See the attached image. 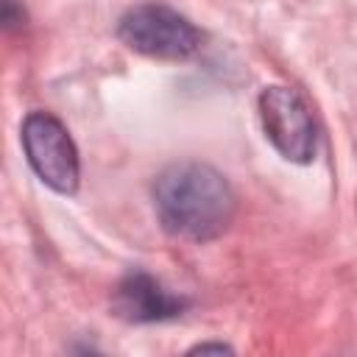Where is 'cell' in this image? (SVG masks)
I'll list each match as a JSON object with an SVG mask.
<instances>
[{
  "mask_svg": "<svg viewBox=\"0 0 357 357\" xmlns=\"http://www.w3.org/2000/svg\"><path fill=\"white\" fill-rule=\"evenodd\" d=\"M153 206L170 237L209 243L231 226L237 198L226 176L212 165L176 162L156 176Z\"/></svg>",
  "mask_w": 357,
  "mask_h": 357,
  "instance_id": "1",
  "label": "cell"
},
{
  "mask_svg": "<svg viewBox=\"0 0 357 357\" xmlns=\"http://www.w3.org/2000/svg\"><path fill=\"white\" fill-rule=\"evenodd\" d=\"M117 36L139 56L159 61H184L198 53L201 31L176 8L162 3H139L117 22Z\"/></svg>",
  "mask_w": 357,
  "mask_h": 357,
  "instance_id": "2",
  "label": "cell"
},
{
  "mask_svg": "<svg viewBox=\"0 0 357 357\" xmlns=\"http://www.w3.org/2000/svg\"><path fill=\"white\" fill-rule=\"evenodd\" d=\"M22 151L31 170L59 195H75L81 181L78 151L61 120L50 112H31L20 128Z\"/></svg>",
  "mask_w": 357,
  "mask_h": 357,
  "instance_id": "3",
  "label": "cell"
},
{
  "mask_svg": "<svg viewBox=\"0 0 357 357\" xmlns=\"http://www.w3.org/2000/svg\"><path fill=\"white\" fill-rule=\"evenodd\" d=\"M257 112L268 142L287 162L307 165L315 159V148H318L315 120L307 100L293 86H282V84L265 86L257 98Z\"/></svg>",
  "mask_w": 357,
  "mask_h": 357,
  "instance_id": "4",
  "label": "cell"
},
{
  "mask_svg": "<svg viewBox=\"0 0 357 357\" xmlns=\"http://www.w3.org/2000/svg\"><path fill=\"white\" fill-rule=\"evenodd\" d=\"M190 307V298L170 293L159 279L145 271L126 273L112 290V312L128 324L173 321Z\"/></svg>",
  "mask_w": 357,
  "mask_h": 357,
  "instance_id": "5",
  "label": "cell"
},
{
  "mask_svg": "<svg viewBox=\"0 0 357 357\" xmlns=\"http://www.w3.org/2000/svg\"><path fill=\"white\" fill-rule=\"evenodd\" d=\"M22 11L17 14V3L14 0H3V22H6V28H14V25H20L22 22Z\"/></svg>",
  "mask_w": 357,
  "mask_h": 357,
  "instance_id": "6",
  "label": "cell"
},
{
  "mask_svg": "<svg viewBox=\"0 0 357 357\" xmlns=\"http://www.w3.org/2000/svg\"><path fill=\"white\" fill-rule=\"evenodd\" d=\"M209 351H215V354H231L234 349L226 346V343H198V346L190 349V354H209Z\"/></svg>",
  "mask_w": 357,
  "mask_h": 357,
  "instance_id": "7",
  "label": "cell"
}]
</instances>
